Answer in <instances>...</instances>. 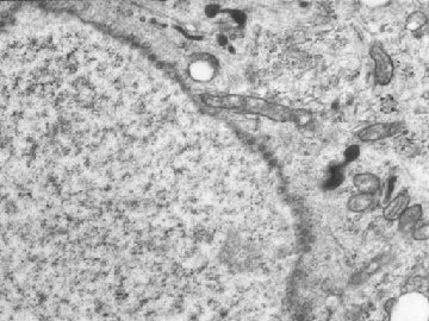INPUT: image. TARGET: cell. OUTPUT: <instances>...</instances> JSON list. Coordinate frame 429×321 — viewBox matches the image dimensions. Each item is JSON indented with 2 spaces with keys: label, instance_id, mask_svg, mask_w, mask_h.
<instances>
[{
  "label": "cell",
  "instance_id": "6da1fadb",
  "mask_svg": "<svg viewBox=\"0 0 429 321\" xmlns=\"http://www.w3.org/2000/svg\"><path fill=\"white\" fill-rule=\"evenodd\" d=\"M234 111L262 116L274 122H295L294 109L277 102H271L262 98H256V96H246L237 94Z\"/></svg>",
  "mask_w": 429,
  "mask_h": 321
},
{
  "label": "cell",
  "instance_id": "7a4b0ae2",
  "mask_svg": "<svg viewBox=\"0 0 429 321\" xmlns=\"http://www.w3.org/2000/svg\"><path fill=\"white\" fill-rule=\"evenodd\" d=\"M371 58L375 62V79L380 86H385L391 81L393 76V62L390 55L380 45H372Z\"/></svg>",
  "mask_w": 429,
  "mask_h": 321
},
{
  "label": "cell",
  "instance_id": "3957f363",
  "mask_svg": "<svg viewBox=\"0 0 429 321\" xmlns=\"http://www.w3.org/2000/svg\"><path fill=\"white\" fill-rule=\"evenodd\" d=\"M399 130H401V126L395 124V123H377V124L370 125L360 130L358 132V137L364 142L382 141V139L391 137V136L397 134Z\"/></svg>",
  "mask_w": 429,
  "mask_h": 321
},
{
  "label": "cell",
  "instance_id": "277c9868",
  "mask_svg": "<svg viewBox=\"0 0 429 321\" xmlns=\"http://www.w3.org/2000/svg\"><path fill=\"white\" fill-rule=\"evenodd\" d=\"M409 205H410V194L408 193V190H403L386 203L383 210V217L389 222H395L408 208Z\"/></svg>",
  "mask_w": 429,
  "mask_h": 321
},
{
  "label": "cell",
  "instance_id": "5b68a950",
  "mask_svg": "<svg viewBox=\"0 0 429 321\" xmlns=\"http://www.w3.org/2000/svg\"><path fill=\"white\" fill-rule=\"evenodd\" d=\"M422 216H423V209H422L421 205L408 207L397 219L399 231L404 235L410 233L415 229V226L422 220Z\"/></svg>",
  "mask_w": 429,
  "mask_h": 321
},
{
  "label": "cell",
  "instance_id": "8992f818",
  "mask_svg": "<svg viewBox=\"0 0 429 321\" xmlns=\"http://www.w3.org/2000/svg\"><path fill=\"white\" fill-rule=\"evenodd\" d=\"M354 187L359 190V193L372 194L376 195L380 190V180L375 174L371 173H360L354 175L353 177Z\"/></svg>",
  "mask_w": 429,
  "mask_h": 321
},
{
  "label": "cell",
  "instance_id": "52a82bcc",
  "mask_svg": "<svg viewBox=\"0 0 429 321\" xmlns=\"http://www.w3.org/2000/svg\"><path fill=\"white\" fill-rule=\"evenodd\" d=\"M376 197L372 194H365V193H359L354 194L349 197L348 202H347V207L349 210H352L354 213H363L366 210L371 209L375 206Z\"/></svg>",
  "mask_w": 429,
  "mask_h": 321
},
{
  "label": "cell",
  "instance_id": "ba28073f",
  "mask_svg": "<svg viewBox=\"0 0 429 321\" xmlns=\"http://www.w3.org/2000/svg\"><path fill=\"white\" fill-rule=\"evenodd\" d=\"M425 24H427V16L423 12L416 11L409 15L407 22H405V28L410 31H416L418 29L423 28Z\"/></svg>",
  "mask_w": 429,
  "mask_h": 321
},
{
  "label": "cell",
  "instance_id": "9c48e42d",
  "mask_svg": "<svg viewBox=\"0 0 429 321\" xmlns=\"http://www.w3.org/2000/svg\"><path fill=\"white\" fill-rule=\"evenodd\" d=\"M412 238L416 241H427L429 236V226L427 223L420 222L415 226V229L411 231Z\"/></svg>",
  "mask_w": 429,
  "mask_h": 321
}]
</instances>
